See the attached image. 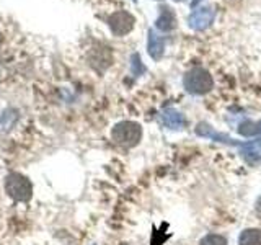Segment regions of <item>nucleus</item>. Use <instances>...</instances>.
Returning <instances> with one entry per match:
<instances>
[{"label":"nucleus","mask_w":261,"mask_h":245,"mask_svg":"<svg viewBox=\"0 0 261 245\" xmlns=\"http://www.w3.org/2000/svg\"><path fill=\"white\" fill-rule=\"evenodd\" d=\"M239 134L245 136V137H253L261 134V121L255 122V121H245L239 126Z\"/></svg>","instance_id":"ddd939ff"},{"label":"nucleus","mask_w":261,"mask_h":245,"mask_svg":"<svg viewBox=\"0 0 261 245\" xmlns=\"http://www.w3.org/2000/svg\"><path fill=\"white\" fill-rule=\"evenodd\" d=\"M162 122L168 129H173V131H179V129L186 128L185 114L179 113L178 110H173V108H168V110H165L162 113Z\"/></svg>","instance_id":"0eeeda50"},{"label":"nucleus","mask_w":261,"mask_h":245,"mask_svg":"<svg viewBox=\"0 0 261 245\" xmlns=\"http://www.w3.org/2000/svg\"><path fill=\"white\" fill-rule=\"evenodd\" d=\"M5 191L12 200L20 201V203H27L31 200L33 186H31V182L28 177L16 174V172H12V174H8L5 177Z\"/></svg>","instance_id":"7ed1b4c3"},{"label":"nucleus","mask_w":261,"mask_h":245,"mask_svg":"<svg viewBox=\"0 0 261 245\" xmlns=\"http://www.w3.org/2000/svg\"><path fill=\"white\" fill-rule=\"evenodd\" d=\"M239 245H261V229L250 227L239 235Z\"/></svg>","instance_id":"9b49d317"},{"label":"nucleus","mask_w":261,"mask_h":245,"mask_svg":"<svg viewBox=\"0 0 261 245\" xmlns=\"http://www.w3.org/2000/svg\"><path fill=\"white\" fill-rule=\"evenodd\" d=\"M214 16H216V12L212 7H202L199 10H196L190 15V18H188V24L196 30V31H202L211 27V23L214 21Z\"/></svg>","instance_id":"39448f33"},{"label":"nucleus","mask_w":261,"mask_h":245,"mask_svg":"<svg viewBox=\"0 0 261 245\" xmlns=\"http://www.w3.org/2000/svg\"><path fill=\"white\" fill-rule=\"evenodd\" d=\"M199 245H227V239L220 234H207L199 240Z\"/></svg>","instance_id":"4468645a"},{"label":"nucleus","mask_w":261,"mask_h":245,"mask_svg":"<svg viewBox=\"0 0 261 245\" xmlns=\"http://www.w3.org/2000/svg\"><path fill=\"white\" fill-rule=\"evenodd\" d=\"M16 118H18V114H16L15 110L8 108L2 113V116H0V133H8L16 122Z\"/></svg>","instance_id":"f8f14e48"},{"label":"nucleus","mask_w":261,"mask_h":245,"mask_svg":"<svg viewBox=\"0 0 261 245\" xmlns=\"http://www.w3.org/2000/svg\"><path fill=\"white\" fill-rule=\"evenodd\" d=\"M196 134L201 136V137H211V139H214L216 142H224V144L237 145L235 139L227 137L225 134H219V133H216V131L212 129V128L207 125V122H199V125L196 126Z\"/></svg>","instance_id":"6e6552de"},{"label":"nucleus","mask_w":261,"mask_h":245,"mask_svg":"<svg viewBox=\"0 0 261 245\" xmlns=\"http://www.w3.org/2000/svg\"><path fill=\"white\" fill-rule=\"evenodd\" d=\"M240 155L250 167L259 165L261 163V137H256L248 142H243L240 145Z\"/></svg>","instance_id":"423d86ee"},{"label":"nucleus","mask_w":261,"mask_h":245,"mask_svg":"<svg viewBox=\"0 0 261 245\" xmlns=\"http://www.w3.org/2000/svg\"><path fill=\"white\" fill-rule=\"evenodd\" d=\"M134 23H136L134 16L124 10L114 12L108 18L110 30L113 31V35H116V36H124L127 33H130L134 28Z\"/></svg>","instance_id":"20e7f679"},{"label":"nucleus","mask_w":261,"mask_h":245,"mask_svg":"<svg viewBox=\"0 0 261 245\" xmlns=\"http://www.w3.org/2000/svg\"><path fill=\"white\" fill-rule=\"evenodd\" d=\"M111 137L118 145L122 147H134L142 139V128L139 122L134 121H121L111 129Z\"/></svg>","instance_id":"f257e3e1"},{"label":"nucleus","mask_w":261,"mask_h":245,"mask_svg":"<svg viewBox=\"0 0 261 245\" xmlns=\"http://www.w3.org/2000/svg\"><path fill=\"white\" fill-rule=\"evenodd\" d=\"M255 211H256V214L261 217V194L258 196V200H256V203H255Z\"/></svg>","instance_id":"2eb2a0df"},{"label":"nucleus","mask_w":261,"mask_h":245,"mask_svg":"<svg viewBox=\"0 0 261 245\" xmlns=\"http://www.w3.org/2000/svg\"><path fill=\"white\" fill-rule=\"evenodd\" d=\"M199 2H201V0H193V2H191V7H196Z\"/></svg>","instance_id":"dca6fc26"},{"label":"nucleus","mask_w":261,"mask_h":245,"mask_svg":"<svg viewBox=\"0 0 261 245\" xmlns=\"http://www.w3.org/2000/svg\"><path fill=\"white\" fill-rule=\"evenodd\" d=\"M147 49H149V54L153 61H160L163 51H165V41L162 36H159L155 31H149V43H147Z\"/></svg>","instance_id":"9d476101"},{"label":"nucleus","mask_w":261,"mask_h":245,"mask_svg":"<svg viewBox=\"0 0 261 245\" xmlns=\"http://www.w3.org/2000/svg\"><path fill=\"white\" fill-rule=\"evenodd\" d=\"M155 27L160 31H171L176 27V16L170 7H162L160 8V15L157 21H155Z\"/></svg>","instance_id":"1a4fd4ad"},{"label":"nucleus","mask_w":261,"mask_h":245,"mask_svg":"<svg viewBox=\"0 0 261 245\" xmlns=\"http://www.w3.org/2000/svg\"><path fill=\"white\" fill-rule=\"evenodd\" d=\"M183 85L186 88V92H190L193 95H206L214 87V80H212V76L206 69L194 67L185 74Z\"/></svg>","instance_id":"f03ea898"}]
</instances>
